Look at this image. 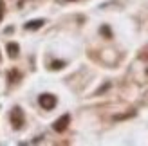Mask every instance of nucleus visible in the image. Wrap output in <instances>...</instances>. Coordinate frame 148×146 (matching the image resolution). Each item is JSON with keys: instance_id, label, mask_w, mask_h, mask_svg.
Returning a JSON list of instances; mask_svg holds the SVG:
<instances>
[{"instance_id": "4", "label": "nucleus", "mask_w": 148, "mask_h": 146, "mask_svg": "<svg viewBox=\"0 0 148 146\" xmlns=\"http://www.w3.org/2000/svg\"><path fill=\"white\" fill-rule=\"evenodd\" d=\"M43 24H45L43 20H31V22L25 24V29H27V31H36V29H40Z\"/></svg>"}, {"instance_id": "11", "label": "nucleus", "mask_w": 148, "mask_h": 146, "mask_svg": "<svg viewBox=\"0 0 148 146\" xmlns=\"http://www.w3.org/2000/svg\"><path fill=\"white\" fill-rule=\"evenodd\" d=\"M146 74H148V69H146Z\"/></svg>"}, {"instance_id": "1", "label": "nucleus", "mask_w": 148, "mask_h": 146, "mask_svg": "<svg viewBox=\"0 0 148 146\" xmlns=\"http://www.w3.org/2000/svg\"><path fill=\"white\" fill-rule=\"evenodd\" d=\"M9 119H11V125L14 130H20L22 126H24V114H22V108L14 106L11 114H9Z\"/></svg>"}, {"instance_id": "2", "label": "nucleus", "mask_w": 148, "mask_h": 146, "mask_svg": "<svg viewBox=\"0 0 148 146\" xmlns=\"http://www.w3.org/2000/svg\"><path fill=\"white\" fill-rule=\"evenodd\" d=\"M38 103H40L42 108H45V110H53L56 106V96H53V94H42L38 98Z\"/></svg>"}, {"instance_id": "8", "label": "nucleus", "mask_w": 148, "mask_h": 146, "mask_svg": "<svg viewBox=\"0 0 148 146\" xmlns=\"http://www.w3.org/2000/svg\"><path fill=\"white\" fill-rule=\"evenodd\" d=\"M9 78H11V81H16V79L20 78V74H18L16 70H13V72H9Z\"/></svg>"}, {"instance_id": "9", "label": "nucleus", "mask_w": 148, "mask_h": 146, "mask_svg": "<svg viewBox=\"0 0 148 146\" xmlns=\"http://www.w3.org/2000/svg\"><path fill=\"white\" fill-rule=\"evenodd\" d=\"M101 31H103V33H105L107 36H110V31H108V27H103V29H101Z\"/></svg>"}, {"instance_id": "3", "label": "nucleus", "mask_w": 148, "mask_h": 146, "mask_svg": "<svg viewBox=\"0 0 148 146\" xmlns=\"http://www.w3.org/2000/svg\"><path fill=\"white\" fill-rule=\"evenodd\" d=\"M69 123H71V117H69V114H65V115H62L60 119H56V121H54L53 128L56 130V132H65V128L69 126Z\"/></svg>"}, {"instance_id": "10", "label": "nucleus", "mask_w": 148, "mask_h": 146, "mask_svg": "<svg viewBox=\"0 0 148 146\" xmlns=\"http://www.w3.org/2000/svg\"><path fill=\"white\" fill-rule=\"evenodd\" d=\"M69 2H74V0H69Z\"/></svg>"}, {"instance_id": "6", "label": "nucleus", "mask_w": 148, "mask_h": 146, "mask_svg": "<svg viewBox=\"0 0 148 146\" xmlns=\"http://www.w3.org/2000/svg\"><path fill=\"white\" fill-rule=\"evenodd\" d=\"M4 13H5V5H4V0H0V22L4 18Z\"/></svg>"}, {"instance_id": "5", "label": "nucleus", "mask_w": 148, "mask_h": 146, "mask_svg": "<svg viewBox=\"0 0 148 146\" xmlns=\"http://www.w3.org/2000/svg\"><path fill=\"white\" fill-rule=\"evenodd\" d=\"M7 53H9V56L11 58H16L18 56V53H20V47H18V43H7Z\"/></svg>"}, {"instance_id": "7", "label": "nucleus", "mask_w": 148, "mask_h": 146, "mask_svg": "<svg viewBox=\"0 0 148 146\" xmlns=\"http://www.w3.org/2000/svg\"><path fill=\"white\" fill-rule=\"evenodd\" d=\"M62 67H63V61H53V65H51V69H54V70L62 69Z\"/></svg>"}]
</instances>
